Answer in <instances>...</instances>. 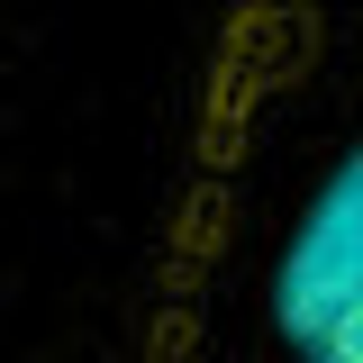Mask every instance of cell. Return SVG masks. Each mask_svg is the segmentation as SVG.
<instances>
[{"mask_svg":"<svg viewBox=\"0 0 363 363\" xmlns=\"http://www.w3.org/2000/svg\"><path fill=\"white\" fill-rule=\"evenodd\" d=\"M272 327L291 363H363V145L291 227L272 264Z\"/></svg>","mask_w":363,"mask_h":363,"instance_id":"6da1fadb","label":"cell"}]
</instances>
